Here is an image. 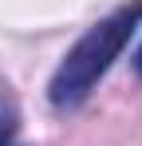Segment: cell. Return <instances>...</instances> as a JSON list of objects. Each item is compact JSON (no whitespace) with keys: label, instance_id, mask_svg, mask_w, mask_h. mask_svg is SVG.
I'll return each mask as SVG.
<instances>
[{"label":"cell","instance_id":"6da1fadb","mask_svg":"<svg viewBox=\"0 0 142 146\" xmlns=\"http://www.w3.org/2000/svg\"><path fill=\"white\" fill-rule=\"evenodd\" d=\"M138 20H142V0H130L118 12H111L107 20H99L67 51V59L59 63V71L51 75V87H47V99H51L55 111H71V107H79L91 95V87L103 79V71L111 67V59L126 48V40H130V32H134Z\"/></svg>","mask_w":142,"mask_h":146},{"label":"cell","instance_id":"7a4b0ae2","mask_svg":"<svg viewBox=\"0 0 142 146\" xmlns=\"http://www.w3.org/2000/svg\"><path fill=\"white\" fill-rule=\"evenodd\" d=\"M16 122H20L16 119V107L0 95V146H8L12 138H16Z\"/></svg>","mask_w":142,"mask_h":146},{"label":"cell","instance_id":"3957f363","mask_svg":"<svg viewBox=\"0 0 142 146\" xmlns=\"http://www.w3.org/2000/svg\"><path fill=\"white\" fill-rule=\"evenodd\" d=\"M134 71H138V75H142V48H138V51H134Z\"/></svg>","mask_w":142,"mask_h":146}]
</instances>
